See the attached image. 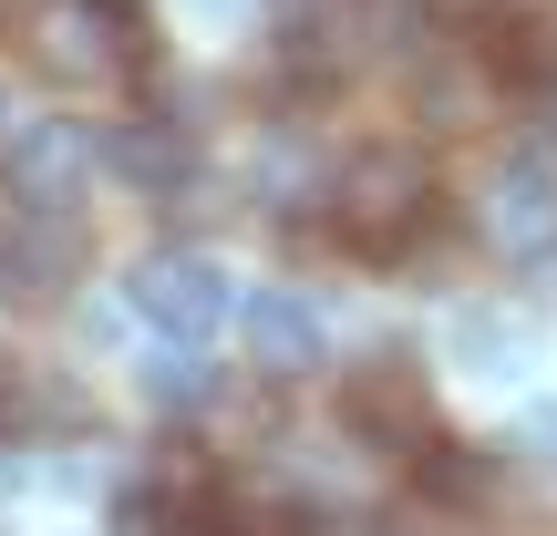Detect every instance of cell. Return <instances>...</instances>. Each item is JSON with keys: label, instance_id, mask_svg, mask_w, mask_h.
<instances>
[{"label": "cell", "instance_id": "1", "mask_svg": "<svg viewBox=\"0 0 557 536\" xmlns=\"http://www.w3.org/2000/svg\"><path fill=\"white\" fill-rule=\"evenodd\" d=\"M320 227L361 269H413L423 238H444V186H434V165L413 145H361L320 186Z\"/></svg>", "mask_w": 557, "mask_h": 536}, {"label": "cell", "instance_id": "2", "mask_svg": "<svg viewBox=\"0 0 557 536\" xmlns=\"http://www.w3.org/2000/svg\"><path fill=\"white\" fill-rule=\"evenodd\" d=\"M21 62L52 94H135L156 73V21L114 0H32L21 11Z\"/></svg>", "mask_w": 557, "mask_h": 536}, {"label": "cell", "instance_id": "3", "mask_svg": "<svg viewBox=\"0 0 557 536\" xmlns=\"http://www.w3.org/2000/svg\"><path fill=\"white\" fill-rule=\"evenodd\" d=\"M341 434L372 444V454H403V464H413L423 444L444 434V423H434V372H423L413 351L351 361V372H341Z\"/></svg>", "mask_w": 557, "mask_h": 536}, {"label": "cell", "instance_id": "4", "mask_svg": "<svg viewBox=\"0 0 557 536\" xmlns=\"http://www.w3.org/2000/svg\"><path fill=\"white\" fill-rule=\"evenodd\" d=\"M227 310H238V299H227V269L197 259V248H156V259L135 269V320L165 331V340H186V351H197Z\"/></svg>", "mask_w": 557, "mask_h": 536}, {"label": "cell", "instance_id": "5", "mask_svg": "<svg viewBox=\"0 0 557 536\" xmlns=\"http://www.w3.org/2000/svg\"><path fill=\"white\" fill-rule=\"evenodd\" d=\"M485 238L506 259H547L557 248V145H506L485 176Z\"/></svg>", "mask_w": 557, "mask_h": 536}, {"label": "cell", "instance_id": "6", "mask_svg": "<svg viewBox=\"0 0 557 536\" xmlns=\"http://www.w3.org/2000/svg\"><path fill=\"white\" fill-rule=\"evenodd\" d=\"M73 434H94V392L62 361L0 351V444H73Z\"/></svg>", "mask_w": 557, "mask_h": 536}, {"label": "cell", "instance_id": "7", "mask_svg": "<svg viewBox=\"0 0 557 536\" xmlns=\"http://www.w3.org/2000/svg\"><path fill=\"white\" fill-rule=\"evenodd\" d=\"M83 269H94V238H83L73 207H32L0 248V289H21V299H62Z\"/></svg>", "mask_w": 557, "mask_h": 536}, {"label": "cell", "instance_id": "8", "mask_svg": "<svg viewBox=\"0 0 557 536\" xmlns=\"http://www.w3.org/2000/svg\"><path fill=\"white\" fill-rule=\"evenodd\" d=\"M238 340H248V361H259V382H299V372L331 361L320 310H310V299H289V289H259V299H248V310H238Z\"/></svg>", "mask_w": 557, "mask_h": 536}, {"label": "cell", "instance_id": "9", "mask_svg": "<svg viewBox=\"0 0 557 536\" xmlns=\"http://www.w3.org/2000/svg\"><path fill=\"white\" fill-rule=\"evenodd\" d=\"M0 176L32 207H73L83 176H94V135H73V124H21V135H0Z\"/></svg>", "mask_w": 557, "mask_h": 536}, {"label": "cell", "instance_id": "10", "mask_svg": "<svg viewBox=\"0 0 557 536\" xmlns=\"http://www.w3.org/2000/svg\"><path fill=\"white\" fill-rule=\"evenodd\" d=\"M103 165H114L124 186H145V197H176L186 176H197V135H186L176 114H135L103 135Z\"/></svg>", "mask_w": 557, "mask_h": 536}, {"label": "cell", "instance_id": "11", "mask_svg": "<svg viewBox=\"0 0 557 536\" xmlns=\"http://www.w3.org/2000/svg\"><path fill=\"white\" fill-rule=\"evenodd\" d=\"M485 496H496V454H485V444L434 434V444L413 454V506H434V516H475Z\"/></svg>", "mask_w": 557, "mask_h": 536}, {"label": "cell", "instance_id": "12", "mask_svg": "<svg viewBox=\"0 0 557 536\" xmlns=\"http://www.w3.org/2000/svg\"><path fill=\"white\" fill-rule=\"evenodd\" d=\"M475 52L496 62L506 94H557V11H506Z\"/></svg>", "mask_w": 557, "mask_h": 536}, {"label": "cell", "instance_id": "13", "mask_svg": "<svg viewBox=\"0 0 557 536\" xmlns=\"http://www.w3.org/2000/svg\"><path fill=\"white\" fill-rule=\"evenodd\" d=\"M186 536H310V506H289V496H207Z\"/></svg>", "mask_w": 557, "mask_h": 536}, {"label": "cell", "instance_id": "14", "mask_svg": "<svg viewBox=\"0 0 557 536\" xmlns=\"http://www.w3.org/2000/svg\"><path fill=\"white\" fill-rule=\"evenodd\" d=\"M506 11H517V0H423V21H434V32H465V41H485Z\"/></svg>", "mask_w": 557, "mask_h": 536}, {"label": "cell", "instance_id": "15", "mask_svg": "<svg viewBox=\"0 0 557 536\" xmlns=\"http://www.w3.org/2000/svg\"><path fill=\"white\" fill-rule=\"evenodd\" d=\"M537 454H557V413H537Z\"/></svg>", "mask_w": 557, "mask_h": 536}]
</instances>
